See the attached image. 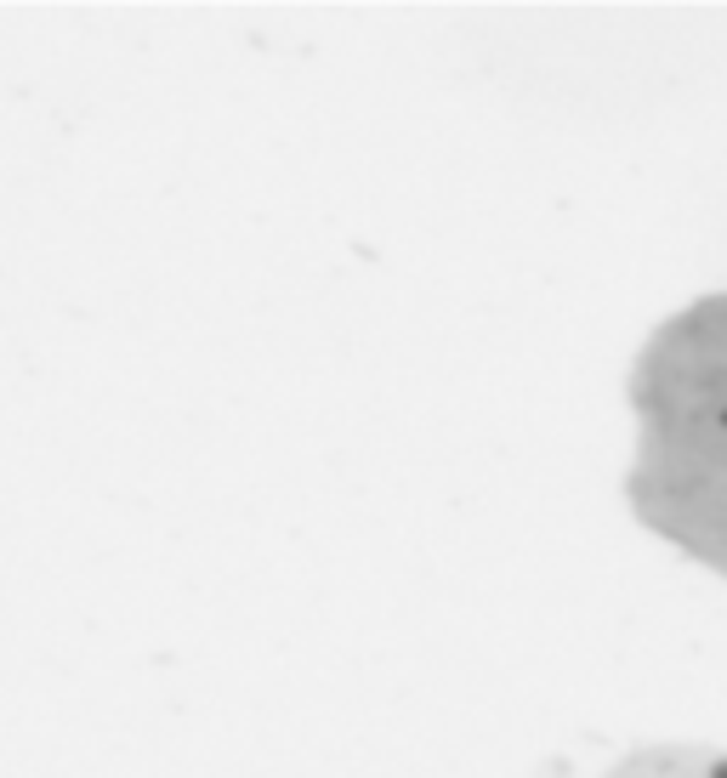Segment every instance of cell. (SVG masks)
Here are the masks:
<instances>
[{
  "label": "cell",
  "instance_id": "cell-1",
  "mask_svg": "<svg viewBox=\"0 0 727 778\" xmlns=\"http://www.w3.org/2000/svg\"><path fill=\"white\" fill-rule=\"evenodd\" d=\"M710 778H727V761H721V767H716V772H710Z\"/></svg>",
  "mask_w": 727,
  "mask_h": 778
},
{
  "label": "cell",
  "instance_id": "cell-2",
  "mask_svg": "<svg viewBox=\"0 0 727 778\" xmlns=\"http://www.w3.org/2000/svg\"><path fill=\"white\" fill-rule=\"evenodd\" d=\"M721 432H727V404H721Z\"/></svg>",
  "mask_w": 727,
  "mask_h": 778
}]
</instances>
